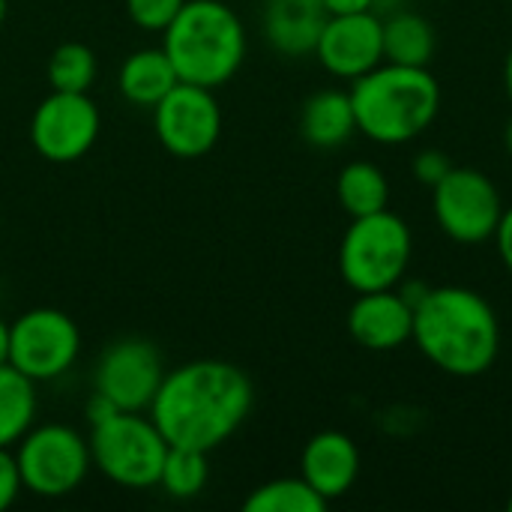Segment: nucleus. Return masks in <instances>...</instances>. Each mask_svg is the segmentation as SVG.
Segmentation results:
<instances>
[{
    "label": "nucleus",
    "mask_w": 512,
    "mask_h": 512,
    "mask_svg": "<svg viewBox=\"0 0 512 512\" xmlns=\"http://www.w3.org/2000/svg\"><path fill=\"white\" fill-rule=\"evenodd\" d=\"M357 132V117L351 105V93L345 90H318L306 99L300 111V135L318 147L333 150L342 147Z\"/></svg>",
    "instance_id": "f3484780"
},
{
    "label": "nucleus",
    "mask_w": 512,
    "mask_h": 512,
    "mask_svg": "<svg viewBox=\"0 0 512 512\" xmlns=\"http://www.w3.org/2000/svg\"><path fill=\"white\" fill-rule=\"evenodd\" d=\"M207 480H210V465H207L204 450L168 447V456H165L162 474H159V486L165 495H171L177 501L198 498L204 492Z\"/></svg>",
    "instance_id": "5701e85b"
},
{
    "label": "nucleus",
    "mask_w": 512,
    "mask_h": 512,
    "mask_svg": "<svg viewBox=\"0 0 512 512\" xmlns=\"http://www.w3.org/2000/svg\"><path fill=\"white\" fill-rule=\"evenodd\" d=\"M336 198L351 219L387 210L390 204L387 174L372 162H348L336 177Z\"/></svg>",
    "instance_id": "412c9836"
},
{
    "label": "nucleus",
    "mask_w": 512,
    "mask_h": 512,
    "mask_svg": "<svg viewBox=\"0 0 512 512\" xmlns=\"http://www.w3.org/2000/svg\"><path fill=\"white\" fill-rule=\"evenodd\" d=\"M246 512H324L327 501L303 477H279L261 483L246 501Z\"/></svg>",
    "instance_id": "4be33fe9"
},
{
    "label": "nucleus",
    "mask_w": 512,
    "mask_h": 512,
    "mask_svg": "<svg viewBox=\"0 0 512 512\" xmlns=\"http://www.w3.org/2000/svg\"><path fill=\"white\" fill-rule=\"evenodd\" d=\"M510 3H512V0H510Z\"/></svg>",
    "instance_id": "f704fd0d"
},
{
    "label": "nucleus",
    "mask_w": 512,
    "mask_h": 512,
    "mask_svg": "<svg viewBox=\"0 0 512 512\" xmlns=\"http://www.w3.org/2000/svg\"><path fill=\"white\" fill-rule=\"evenodd\" d=\"M438 51V36L429 18L396 12L384 21V60L402 66H429Z\"/></svg>",
    "instance_id": "6ab92c4d"
},
{
    "label": "nucleus",
    "mask_w": 512,
    "mask_h": 512,
    "mask_svg": "<svg viewBox=\"0 0 512 512\" xmlns=\"http://www.w3.org/2000/svg\"><path fill=\"white\" fill-rule=\"evenodd\" d=\"M504 87H507V96H510L512 102V48L510 54H507V60H504Z\"/></svg>",
    "instance_id": "7c9ffc66"
},
{
    "label": "nucleus",
    "mask_w": 512,
    "mask_h": 512,
    "mask_svg": "<svg viewBox=\"0 0 512 512\" xmlns=\"http://www.w3.org/2000/svg\"><path fill=\"white\" fill-rule=\"evenodd\" d=\"M327 18L330 12L321 0H267L264 36L285 57L315 54Z\"/></svg>",
    "instance_id": "dca6fc26"
},
{
    "label": "nucleus",
    "mask_w": 512,
    "mask_h": 512,
    "mask_svg": "<svg viewBox=\"0 0 512 512\" xmlns=\"http://www.w3.org/2000/svg\"><path fill=\"white\" fill-rule=\"evenodd\" d=\"M414 237L402 216L378 210L357 216L339 246V273L357 294L396 288L411 264Z\"/></svg>",
    "instance_id": "423d86ee"
},
{
    "label": "nucleus",
    "mask_w": 512,
    "mask_h": 512,
    "mask_svg": "<svg viewBox=\"0 0 512 512\" xmlns=\"http://www.w3.org/2000/svg\"><path fill=\"white\" fill-rule=\"evenodd\" d=\"M423 357L453 375H486L501 351V324L489 300L462 285L429 288L414 306V336Z\"/></svg>",
    "instance_id": "f03ea898"
},
{
    "label": "nucleus",
    "mask_w": 512,
    "mask_h": 512,
    "mask_svg": "<svg viewBox=\"0 0 512 512\" xmlns=\"http://www.w3.org/2000/svg\"><path fill=\"white\" fill-rule=\"evenodd\" d=\"M162 378L165 366L156 345L141 336H126L102 351L93 372V393L105 396L117 411H147Z\"/></svg>",
    "instance_id": "f8f14e48"
},
{
    "label": "nucleus",
    "mask_w": 512,
    "mask_h": 512,
    "mask_svg": "<svg viewBox=\"0 0 512 512\" xmlns=\"http://www.w3.org/2000/svg\"><path fill=\"white\" fill-rule=\"evenodd\" d=\"M162 36L177 78L186 84L216 90L237 75L246 57V27L222 0H186Z\"/></svg>",
    "instance_id": "20e7f679"
},
{
    "label": "nucleus",
    "mask_w": 512,
    "mask_h": 512,
    "mask_svg": "<svg viewBox=\"0 0 512 512\" xmlns=\"http://www.w3.org/2000/svg\"><path fill=\"white\" fill-rule=\"evenodd\" d=\"M153 132L177 159L207 156L222 135V108L210 87L177 81L153 105Z\"/></svg>",
    "instance_id": "9d476101"
},
{
    "label": "nucleus",
    "mask_w": 512,
    "mask_h": 512,
    "mask_svg": "<svg viewBox=\"0 0 512 512\" xmlns=\"http://www.w3.org/2000/svg\"><path fill=\"white\" fill-rule=\"evenodd\" d=\"M36 381L12 369L0 366V447L12 450L27 429L36 423Z\"/></svg>",
    "instance_id": "aec40b11"
},
{
    "label": "nucleus",
    "mask_w": 512,
    "mask_h": 512,
    "mask_svg": "<svg viewBox=\"0 0 512 512\" xmlns=\"http://www.w3.org/2000/svg\"><path fill=\"white\" fill-rule=\"evenodd\" d=\"M330 15H348V12H369L378 0H321Z\"/></svg>",
    "instance_id": "c85d7f7f"
},
{
    "label": "nucleus",
    "mask_w": 512,
    "mask_h": 512,
    "mask_svg": "<svg viewBox=\"0 0 512 512\" xmlns=\"http://www.w3.org/2000/svg\"><path fill=\"white\" fill-rule=\"evenodd\" d=\"M348 333L366 351H396L414 336V306L399 288L366 291L348 309Z\"/></svg>",
    "instance_id": "4468645a"
},
{
    "label": "nucleus",
    "mask_w": 512,
    "mask_h": 512,
    "mask_svg": "<svg viewBox=\"0 0 512 512\" xmlns=\"http://www.w3.org/2000/svg\"><path fill=\"white\" fill-rule=\"evenodd\" d=\"M315 57L330 75L357 81L384 63V21L372 9L330 15L318 36Z\"/></svg>",
    "instance_id": "ddd939ff"
},
{
    "label": "nucleus",
    "mask_w": 512,
    "mask_h": 512,
    "mask_svg": "<svg viewBox=\"0 0 512 512\" xmlns=\"http://www.w3.org/2000/svg\"><path fill=\"white\" fill-rule=\"evenodd\" d=\"M21 492H24V489H21V477H18L15 456H12L9 450L0 447V512L9 510Z\"/></svg>",
    "instance_id": "bb28decb"
},
{
    "label": "nucleus",
    "mask_w": 512,
    "mask_h": 512,
    "mask_svg": "<svg viewBox=\"0 0 512 512\" xmlns=\"http://www.w3.org/2000/svg\"><path fill=\"white\" fill-rule=\"evenodd\" d=\"M81 354V330L60 309H30L9 324V366L30 381L66 375Z\"/></svg>",
    "instance_id": "1a4fd4ad"
},
{
    "label": "nucleus",
    "mask_w": 512,
    "mask_h": 512,
    "mask_svg": "<svg viewBox=\"0 0 512 512\" xmlns=\"http://www.w3.org/2000/svg\"><path fill=\"white\" fill-rule=\"evenodd\" d=\"M495 243H498V252H501L504 267L512 273V207L510 210H504V216H501V222H498Z\"/></svg>",
    "instance_id": "cd10ccee"
},
{
    "label": "nucleus",
    "mask_w": 512,
    "mask_h": 512,
    "mask_svg": "<svg viewBox=\"0 0 512 512\" xmlns=\"http://www.w3.org/2000/svg\"><path fill=\"white\" fill-rule=\"evenodd\" d=\"M3 18H6V0H0V24H3Z\"/></svg>",
    "instance_id": "473e14b6"
},
{
    "label": "nucleus",
    "mask_w": 512,
    "mask_h": 512,
    "mask_svg": "<svg viewBox=\"0 0 512 512\" xmlns=\"http://www.w3.org/2000/svg\"><path fill=\"white\" fill-rule=\"evenodd\" d=\"M432 210L438 228L465 246L492 240L504 216L498 186L483 171L459 165H453L444 180L432 186Z\"/></svg>",
    "instance_id": "6e6552de"
},
{
    "label": "nucleus",
    "mask_w": 512,
    "mask_h": 512,
    "mask_svg": "<svg viewBox=\"0 0 512 512\" xmlns=\"http://www.w3.org/2000/svg\"><path fill=\"white\" fill-rule=\"evenodd\" d=\"M15 465L21 489L36 498H66L90 474L93 456L87 438L66 423L30 426L15 444Z\"/></svg>",
    "instance_id": "0eeeda50"
},
{
    "label": "nucleus",
    "mask_w": 512,
    "mask_h": 512,
    "mask_svg": "<svg viewBox=\"0 0 512 512\" xmlns=\"http://www.w3.org/2000/svg\"><path fill=\"white\" fill-rule=\"evenodd\" d=\"M360 474L357 444L336 429L318 432L306 441L300 453V477L330 504L351 492Z\"/></svg>",
    "instance_id": "2eb2a0df"
},
{
    "label": "nucleus",
    "mask_w": 512,
    "mask_h": 512,
    "mask_svg": "<svg viewBox=\"0 0 512 512\" xmlns=\"http://www.w3.org/2000/svg\"><path fill=\"white\" fill-rule=\"evenodd\" d=\"M99 63L90 45L84 42H63L48 57V81L51 90L63 93H87L96 81Z\"/></svg>",
    "instance_id": "b1692460"
},
{
    "label": "nucleus",
    "mask_w": 512,
    "mask_h": 512,
    "mask_svg": "<svg viewBox=\"0 0 512 512\" xmlns=\"http://www.w3.org/2000/svg\"><path fill=\"white\" fill-rule=\"evenodd\" d=\"M249 375L225 360H192L165 372L147 414L171 447L216 450L249 417Z\"/></svg>",
    "instance_id": "f257e3e1"
},
{
    "label": "nucleus",
    "mask_w": 512,
    "mask_h": 512,
    "mask_svg": "<svg viewBox=\"0 0 512 512\" xmlns=\"http://www.w3.org/2000/svg\"><path fill=\"white\" fill-rule=\"evenodd\" d=\"M99 108L87 93L51 90L30 117V144L45 162H78L99 138Z\"/></svg>",
    "instance_id": "9b49d317"
},
{
    "label": "nucleus",
    "mask_w": 512,
    "mask_h": 512,
    "mask_svg": "<svg viewBox=\"0 0 512 512\" xmlns=\"http://www.w3.org/2000/svg\"><path fill=\"white\" fill-rule=\"evenodd\" d=\"M90 456L96 471L123 489L159 486L168 441L144 411H114L90 423Z\"/></svg>",
    "instance_id": "39448f33"
},
{
    "label": "nucleus",
    "mask_w": 512,
    "mask_h": 512,
    "mask_svg": "<svg viewBox=\"0 0 512 512\" xmlns=\"http://www.w3.org/2000/svg\"><path fill=\"white\" fill-rule=\"evenodd\" d=\"M183 3L186 0H126V12L141 30L162 33L177 18Z\"/></svg>",
    "instance_id": "393cba45"
},
{
    "label": "nucleus",
    "mask_w": 512,
    "mask_h": 512,
    "mask_svg": "<svg viewBox=\"0 0 512 512\" xmlns=\"http://www.w3.org/2000/svg\"><path fill=\"white\" fill-rule=\"evenodd\" d=\"M9 363V324L0 318V366Z\"/></svg>",
    "instance_id": "c756f323"
},
{
    "label": "nucleus",
    "mask_w": 512,
    "mask_h": 512,
    "mask_svg": "<svg viewBox=\"0 0 512 512\" xmlns=\"http://www.w3.org/2000/svg\"><path fill=\"white\" fill-rule=\"evenodd\" d=\"M504 144H507V153L512 156V120L507 123V129H504Z\"/></svg>",
    "instance_id": "2f4dec72"
},
{
    "label": "nucleus",
    "mask_w": 512,
    "mask_h": 512,
    "mask_svg": "<svg viewBox=\"0 0 512 512\" xmlns=\"http://www.w3.org/2000/svg\"><path fill=\"white\" fill-rule=\"evenodd\" d=\"M507 507H510V512H512V495H510V501H507Z\"/></svg>",
    "instance_id": "72a5a7b5"
},
{
    "label": "nucleus",
    "mask_w": 512,
    "mask_h": 512,
    "mask_svg": "<svg viewBox=\"0 0 512 512\" xmlns=\"http://www.w3.org/2000/svg\"><path fill=\"white\" fill-rule=\"evenodd\" d=\"M357 132L375 144H408L423 135L441 111V84L429 66L381 63L351 81Z\"/></svg>",
    "instance_id": "7ed1b4c3"
},
{
    "label": "nucleus",
    "mask_w": 512,
    "mask_h": 512,
    "mask_svg": "<svg viewBox=\"0 0 512 512\" xmlns=\"http://www.w3.org/2000/svg\"><path fill=\"white\" fill-rule=\"evenodd\" d=\"M450 168H453V162H450L441 150H423V153H417L414 162H411L414 177H417L420 183H426V186L441 183L444 174H447Z\"/></svg>",
    "instance_id": "a878e982"
},
{
    "label": "nucleus",
    "mask_w": 512,
    "mask_h": 512,
    "mask_svg": "<svg viewBox=\"0 0 512 512\" xmlns=\"http://www.w3.org/2000/svg\"><path fill=\"white\" fill-rule=\"evenodd\" d=\"M177 81V69L168 60L165 48H138L120 63L117 72L120 96L138 108H153Z\"/></svg>",
    "instance_id": "a211bd4d"
}]
</instances>
